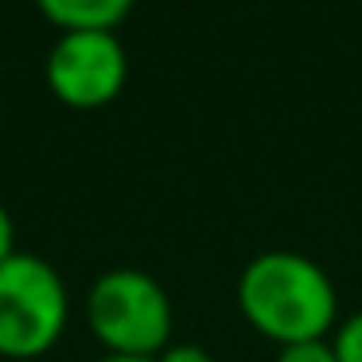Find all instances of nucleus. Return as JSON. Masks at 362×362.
Instances as JSON below:
<instances>
[{
  "instance_id": "1",
  "label": "nucleus",
  "mask_w": 362,
  "mask_h": 362,
  "mask_svg": "<svg viewBox=\"0 0 362 362\" xmlns=\"http://www.w3.org/2000/svg\"><path fill=\"white\" fill-rule=\"evenodd\" d=\"M238 308L281 346L327 339L339 320L335 281L320 261L296 250H265L245 261L238 276Z\"/></svg>"
},
{
  "instance_id": "2",
  "label": "nucleus",
  "mask_w": 362,
  "mask_h": 362,
  "mask_svg": "<svg viewBox=\"0 0 362 362\" xmlns=\"http://www.w3.org/2000/svg\"><path fill=\"white\" fill-rule=\"evenodd\" d=\"M86 320L105 354L156 358L172 343V300L144 269H110L86 296Z\"/></svg>"
},
{
  "instance_id": "3",
  "label": "nucleus",
  "mask_w": 362,
  "mask_h": 362,
  "mask_svg": "<svg viewBox=\"0 0 362 362\" xmlns=\"http://www.w3.org/2000/svg\"><path fill=\"white\" fill-rule=\"evenodd\" d=\"M66 315V284L51 261L24 250L0 261V358H35L51 351Z\"/></svg>"
},
{
  "instance_id": "4",
  "label": "nucleus",
  "mask_w": 362,
  "mask_h": 362,
  "mask_svg": "<svg viewBox=\"0 0 362 362\" xmlns=\"http://www.w3.org/2000/svg\"><path fill=\"white\" fill-rule=\"evenodd\" d=\"M129 55L117 32H63L47 51V86L63 105L98 110L125 90Z\"/></svg>"
},
{
  "instance_id": "5",
  "label": "nucleus",
  "mask_w": 362,
  "mask_h": 362,
  "mask_svg": "<svg viewBox=\"0 0 362 362\" xmlns=\"http://www.w3.org/2000/svg\"><path fill=\"white\" fill-rule=\"evenodd\" d=\"M40 8L59 32H117L133 4L129 0H43Z\"/></svg>"
},
{
  "instance_id": "6",
  "label": "nucleus",
  "mask_w": 362,
  "mask_h": 362,
  "mask_svg": "<svg viewBox=\"0 0 362 362\" xmlns=\"http://www.w3.org/2000/svg\"><path fill=\"white\" fill-rule=\"evenodd\" d=\"M331 346H335V358L339 362H362V312H354L351 320L339 323Z\"/></svg>"
},
{
  "instance_id": "7",
  "label": "nucleus",
  "mask_w": 362,
  "mask_h": 362,
  "mask_svg": "<svg viewBox=\"0 0 362 362\" xmlns=\"http://www.w3.org/2000/svg\"><path fill=\"white\" fill-rule=\"evenodd\" d=\"M276 362H339V358H335V346H331L327 339H312V343L281 346Z\"/></svg>"
},
{
  "instance_id": "8",
  "label": "nucleus",
  "mask_w": 362,
  "mask_h": 362,
  "mask_svg": "<svg viewBox=\"0 0 362 362\" xmlns=\"http://www.w3.org/2000/svg\"><path fill=\"white\" fill-rule=\"evenodd\" d=\"M152 362H214V358H211V351H203L199 343H168Z\"/></svg>"
},
{
  "instance_id": "9",
  "label": "nucleus",
  "mask_w": 362,
  "mask_h": 362,
  "mask_svg": "<svg viewBox=\"0 0 362 362\" xmlns=\"http://www.w3.org/2000/svg\"><path fill=\"white\" fill-rule=\"evenodd\" d=\"M16 253V222H12L8 206L0 203V261Z\"/></svg>"
},
{
  "instance_id": "10",
  "label": "nucleus",
  "mask_w": 362,
  "mask_h": 362,
  "mask_svg": "<svg viewBox=\"0 0 362 362\" xmlns=\"http://www.w3.org/2000/svg\"><path fill=\"white\" fill-rule=\"evenodd\" d=\"M98 362H152V358H129V354H102Z\"/></svg>"
}]
</instances>
